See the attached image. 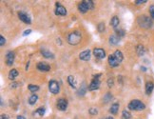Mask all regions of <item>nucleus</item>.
Masks as SVG:
<instances>
[{"mask_svg":"<svg viewBox=\"0 0 154 119\" xmlns=\"http://www.w3.org/2000/svg\"><path fill=\"white\" fill-rule=\"evenodd\" d=\"M81 39H82V35H81V32L78 31L71 32L67 37L68 43L71 45H77L81 41Z\"/></svg>","mask_w":154,"mask_h":119,"instance_id":"1","label":"nucleus"},{"mask_svg":"<svg viewBox=\"0 0 154 119\" xmlns=\"http://www.w3.org/2000/svg\"><path fill=\"white\" fill-rule=\"evenodd\" d=\"M137 23L141 27V28H144V29H149L152 27V20L151 18H149L148 16L147 15H141L137 19Z\"/></svg>","mask_w":154,"mask_h":119,"instance_id":"2","label":"nucleus"},{"mask_svg":"<svg viewBox=\"0 0 154 119\" xmlns=\"http://www.w3.org/2000/svg\"><path fill=\"white\" fill-rule=\"evenodd\" d=\"M128 109L131 110H143L145 109V105L138 99L132 100L128 104Z\"/></svg>","mask_w":154,"mask_h":119,"instance_id":"3","label":"nucleus"},{"mask_svg":"<svg viewBox=\"0 0 154 119\" xmlns=\"http://www.w3.org/2000/svg\"><path fill=\"white\" fill-rule=\"evenodd\" d=\"M49 90L51 93H53V94H57L60 91L58 82L55 81V80H50L49 82Z\"/></svg>","mask_w":154,"mask_h":119,"instance_id":"4","label":"nucleus"},{"mask_svg":"<svg viewBox=\"0 0 154 119\" xmlns=\"http://www.w3.org/2000/svg\"><path fill=\"white\" fill-rule=\"evenodd\" d=\"M100 85H101V82H100V80L98 79V78H93L92 79V81L91 82V84L89 85V91H95V90H98L100 87Z\"/></svg>","mask_w":154,"mask_h":119,"instance_id":"5","label":"nucleus"},{"mask_svg":"<svg viewBox=\"0 0 154 119\" xmlns=\"http://www.w3.org/2000/svg\"><path fill=\"white\" fill-rule=\"evenodd\" d=\"M93 55L98 59H103L106 57V52L101 48H95L93 50Z\"/></svg>","mask_w":154,"mask_h":119,"instance_id":"6","label":"nucleus"},{"mask_svg":"<svg viewBox=\"0 0 154 119\" xmlns=\"http://www.w3.org/2000/svg\"><path fill=\"white\" fill-rule=\"evenodd\" d=\"M56 106H57V109L59 110H62V112L63 110H66L67 107H68V101L66 99H64V98H60L57 101Z\"/></svg>","mask_w":154,"mask_h":119,"instance_id":"7","label":"nucleus"},{"mask_svg":"<svg viewBox=\"0 0 154 119\" xmlns=\"http://www.w3.org/2000/svg\"><path fill=\"white\" fill-rule=\"evenodd\" d=\"M55 14L56 15H61L65 16L67 14V10L65 7L60 5L59 3H56V9H55Z\"/></svg>","mask_w":154,"mask_h":119,"instance_id":"8","label":"nucleus"},{"mask_svg":"<svg viewBox=\"0 0 154 119\" xmlns=\"http://www.w3.org/2000/svg\"><path fill=\"white\" fill-rule=\"evenodd\" d=\"M18 17L21 21H23V22L26 23V24H31L32 23V20H31V18H30V16L27 14H25V12H18Z\"/></svg>","mask_w":154,"mask_h":119,"instance_id":"9","label":"nucleus"},{"mask_svg":"<svg viewBox=\"0 0 154 119\" xmlns=\"http://www.w3.org/2000/svg\"><path fill=\"white\" fill-rule=\"evenodd\" d=\"M14 52H9L6 55V63L8 66H12L14 62Z\"/></svg>","mask_w":154,"mask_h":119,"instance_id":"10","label":"nucleus"},{"mask_svg":"<svg viewBox=\"0 0 154 119\" xmlns=\"http://www.w3.org/2000/svg\"><path fill=\"white\" fill-rule=\"evenodd\" d=\"M79 58L83 61H89V59H91V50H84L82 53H80Z\"/></svg>","mask_w":154,"mask_h":119,"instance_id":"11","label":"nucleus"},{"mask_svg":"<svg viewBox=\"0 0 154 119\" xmlns=\"http://www.w3.org/2000/svg\"><path fill=\"white\" fill-rule=\"evenodd\" d=\"M36 67L41 71H49L50 70V66L49 64H47L46 62H39Z\"/></svg>","mask_w":154,"mask_h":119,"instance_id":"12","label":"nucleus"},{"mask_svg":"<svg viewBox=\"0 0 154 119\" xmlns=\"http://www.w3.org/2000/svg\"><path fill=\"white\" fill-rule=\"evenodd\" d=\"M109 66L110 67H117L120 63L117 61V59L114 57V55L113 54H110L109 56Z\"/></svg>","mask_w":154,"mask_h":119,"instance_id":"13","label":"nucleus"},{"mask_svg":"<svg viewBox=\"0 0 154 119\" xmlns=\"http://www.w3.org/2000/svg\"><path fill=\"white\" fill-rule=\"evenodd\" d=\"M153 89H154V84L152 82L149 81V82H148L147 84H145V93H147L148 95L151 94Z\"/></svg>","mask_w":154,"mask_h":119,"instance_id":"14","label":"nucleus"},{"mask_svg":"<svg viewBox=\"0 0 154 119\" xmlns=\"http://www.w3.org/2000/svg\"><path fill=\"white\" fill-rule=\"evenodd\" d=\"M119 24H120L119 18L117 17V16H113V17L111 18V20H110V26L112 27V28H114L115 30H116L117 27L119 26Z\"/></svg>","mask_w":154,"mask_h":119,"instance_id":"15","label":"nucleus"},{"mask_svg":"<svg viewBox=\"0 0 154 119\" xmlns=\"http://www.w3.org/2000/svg\"><path fill=\"white\" fill-rule=\"evenodd\" d=\"M78 10H79L80 12H82V14H85V12H87L89 11V8L87 6V4H86L84 1H82L78 5Z\"/></svg>","mask_w":154,"mask_h":119,"instance_id":"16","label":"nucleus"},{"mask_svg":"<svg viewBox=\"0 0 154 119\" xmlns=\"http://www.w3.org/2000/svg\"><path fill=\"white\" fill-rule=\"evenodd\" d=\"M40 52H41V54L45 58H53V54L51 53L50 52H49L48 50H46V49H41Z\"/></svg>","mask_w":154,"mask_h":119,"instance_id":"17","label":"nucleus"},{"mask_svg":"<svg viewBox=\"0 0 154 119\" xmlns=\"http://www.w3.org/2000/svg\"><path fill=\"white\" fill-rule=\"evenodd\" d=\"M86 92H87V86H86L85 83H83L82 86L79 88L78 92H77V94H78L79 96H83L86 94Z\"/></svg>","mask_w":154,"mask_h":119,"instance_id":"18","label":"nucleus"},{"mask_svg":"<svg viewBox=\"0 0 154 119\" xmlns=\"http://www.w3.org/2000/svg\"><path fill=\"white\" fill-rule=\"evenodd\" d=\"M120 42V38L117 35H111L109 37V44L110 45H117Z\"/></svg>","mask_w":154,"mask_h":119,"instance_id":"19","label":"nucleus"},{"mask_svg":"<svg viewBox=\"0 0 154 119\" xmlns=\"http://www.w3.org/2000/svg\"><path fill=\"white\" fill-rule=\"evenodd\" d=\"M118 110H119V104L114 103V104L111 105V107L109 109V113L111 114H116L118 113Z\"/></svg>","mask_w":154,"mask_h":119,"instance_id":"20","label":"nucleus"},{"mask_svg":"<svg viewBox=\"0 0 154 119\" xmlns=\"http://www.w3.org/2000/svg\"><path fill=\"white\" fill-rule=\"evenodd\" d=\"M68 83L71 85V87L72 89H76V81H75V79L72 75L68 76Z\"/></svg>","mask_w":154,"mask_h":119,"instance_id":"21","label":"nucleus"},{"mask_svg":"<svg viewBox=\"0 0 154 119\" xmlns=\"http://www.w3.org/2000/svg\"><path fill=\"white\" fill-rule=\"evenodd\" d=\"M17 75H18V71H17L16 69H12L10 71V73H9V79L14 80V78Z\"/></svg>","mask_w":154,"mask_h":119,"instance_id":"22","label":"nucleus"},{"mask_svg":"<svg viewBox=\"0 0 154 119\" xmlns=\"http://www.w3.org/2000/svg\"><path fill=\"white\" fill-rule=\"evenodd\" d=\"M113 55H114V57L117 59V61L119 62V63H121L122 61H123V58H124V56H123V53L120 52V50H115V53H113Z\"/></svg>","mask_w":154,"mask_h":119,"instance_id":"23","label":"nucleus"},{"mask_svg":"<svg viewBox=\"0 0 154 119\" xmlns=\"http://www.w3.org/2000/svg\"><path fill=\"white\" fill-rule=\"evenodd\" d=\"M136 53H137V54L139 55V56H143V55L145 54V50L144 48V46H142V45H138V46H137Z\"/></svg>","mask_w":154,"mask_h":119,"instance_id":"24","label":"nucleus"},{"mask_svg":"<svg viewBox=\"0 0 154 119\" xmlns=\"http://www.w3.org/2000/svg\"><path fill=\"white\" fill-rule=\"evenodd\" d=\"M45 108L44 107H40V108H38L35 112H34V115H38V116H43L45 114Z\"/></svg>","mask_w":154,"mask_h":119,"instance_id":"25","label":"nucleus"},{"mask_svg":"<svg viewBox=\"0 0 154 119\" xmlns=\"http://www.w3.org/2000/svg\"><path fill=\"white\" fill-rule=\"evenodd\" d=\"M38 100V96L36 94H32L31 97L29 98V104L30 105H34Z\"/></svg>","mask_w":154,"mask_h":119,"instance_id":"26","label":"nucleus"},{"mask_svg":"<svg viewBox=\"0 0 154 119\" xmlns=\"http://www.w3.org/2000/svg\"><path fill=\"white\" fill-rule=\"evenodd\" d=\"M111 99H112V95H111L110 92H107L106 94L104 95V98H103V102L104 103H108Z\"/></svg>","mask_w":154,"mask_h":119,"instance_id":"27","label":"nucleus"},{"mask_svg":"<svg viewBox=\"0 0 154 119\" xmlns=\"http://www.w3.org/2000/svg\"><path fill=\"white\" fill-rule=\"evenodd\" d=\"M28 88H29V91L32 92H35L39 90V87H38L37 85H33V84H30Z\"/></svg>","mask_w":154,"mask_h":119,"instance_id":"28","label":"nucleus"},{"mask_svg":"<svg viewBox=\"0 0 154 119\" xmlns=\"http://www.w3.org/2000/svg\"><path fill=\"white\" fill-rule=\"evenodd\" d=\"M131 117V113L128 112V110H123V113H122V119H130Z\"/></svg>","mask_w":154,"mask_h":119,"instance_id":"29","label":"nucleus"},{"mask_svg":"<svg viewBox=\"0 0 154 119\" xmlns=\"http://www.w3.org/2000/svg\"><path fill=\"white\" fill-rule=\"evenodd\" d=\"M83 1L87 4V6L89 8V10H92L94 8V4H93V1H91V0H83Z\"/></svg>","mask_w":154,"mask_h":119,"instance_id":"30","label":"nucleus"},{"mask_svg":"<svg viewBox=\"0 0 154 119\" xmlns=\"http://www.w3.org/2000/svg\"><path fill=\"white\" fill-rule=\"evenodd\" d=\"M115 32H116V35L120 38V37H123L125 35V31L124 30H115Z\"/></svg>","mask_w":154,"mask_h":119,"instance_id":"31","label":"nucleus"},{"mask_svg":"<svg viewBox=\"0 0 154 119\" xmlns=\"http://www.w3.org/2000/svg\"><path fill=\"white\" fill-rule=\"evenodd\" d=\"M98 31H99L100 32H103L105 31V23H103V22H101V23H99L98 24Z\"/></svg>","mask_w":154,"mask_h":119,"instance_id":"32","label":"nucleus"},{"mask_svg":"<svg viewBox=\"0 0 154 119\" xmlns=\"http://www.w3.org/2000/svg\"><path fill=\"white\" fill-rule=\"evenodd\" d=\"M89 113L91 115H96V114L98 113V110L95 108H91V109H89Z\"/></svg>","mask_w":154,"mask_h":119,"instance_id":"33","label":"nucleus"},{"mask_svg":"<svg viewBox=\"0 0 154 119\" xmlns=\"http://www.w3.org/2000/svg\"><path fill=\"white\" fill-rule=\"evenodd\" d=\"M149 12H150L151 18L154 19V5H151L150 7H149Z\"/></svg>","mask_w":154,"mask_h":119,"instance_id":"34","label":"nucleus"},{"mask_svg":"<svg viewBox=\"0 0 154 119\" xmlns=\"http://www.w3.org/2000/svg\"><path fill=\"white\" fill-rule=\"evenodd\" d=\"M113 84H114L113 79H112V78H109V79H108V86H109V88H111V87H113Z\"/></svg>","mask_w":154,"mask_h":119,"instance_id":"35","label":"nucleus"},{"mask_svg":"<svg viewBox=\"0 0 154 119\" xmlns=\"http://www.w3.org/2000/svg\"><path fill=\"white\" fill-rule=\"evenodd\" d=\"M6 43V39L4 38V36H0V45L1 46H4V44Z\"/></svg>","mask_w":154,"mask_h":119,"instance_id":"36","label":"nucleus"},{"mask_svg":"<svg viewBox=\"0 0 154 119\" xmlns=\"http://www.w3.org/2000/svg\"><path fill=\"white\" fill-rule=\"evenodd\" d=\"M135 4L136 5H140V4H144L147 2V0H135Z\"/></svg>","mask_w":154,"mask_h":119,"instance_id":"37","label":"nucleus"},{"mask_svg":"<svg viewBox=\"0 0 154 119\" xmlns=\"http://www.w3.org/2000/svg\"><path fill=\"white\" fill-rule=\"evenodd\" d=\"M31 32H32V30H26V31L23 32V35H24V36H26V35H29Z\"/></svg>","mask_w":154,"mask_h":119,"instance_id":"38","label":"nucleus"},{"mask_svg":"<svg viewBox=\"0 0 154 119\" xmlns=\"http://www.w3.org/2000/svg\"><path fill=\"white\" fill-rule=\"evenodd\" d=\"M1 119H10V118H9V116L7 115V114H2Z\"/></svg>","mask_w":154,"mask_h":119,"instance_id":"39","label":"nucleus"},{"mask_svg":"<svg viewBox=\"0 0 154 119\" xmlns=\"http://www.w3.org/2000/svg\"><path fill=\"white\" fill-rule=\"evenodd\" d=\"M17 119H26L24 116H22V115H18L17 116Z\"/></svg>","mask_w":154,"mask_h":119,"instance_id":"40","label":"nucleus"},{"mask_svg":"<svg viewBox=\"0 0 154 119\" xmlns=\"http://www.w3.org/2000/svg\"><path fill=\"white\" fill-rule=\"evenodd\" d=\"M141 70H142L143 71H147V68H145V67H141Z\"/></svg>","mask_w":154,"mask_h":119,"instance_id":"41","label":"nucleus"},{"mask_svg":"<svg viewBox=\"0 0 154 119\" xmlns=\"http://www.w3.org/2000/svg\"><path fill=\"white\" fill-rule=\"evenodd\" d=\"M29 65H30V62L27 63V65H26V71H28V68H29Z\"/></svg>","mask_w":154,"mask_h":119,"instance_id":"42","label":"nucleus"},{"mask_svg":"<svg viewBox=\"0 0 154 119\" xmlns=\"http://www.w3.org/2000/svg\"><path fill=\"white\" fill-rule=\"evenodd\" d=\"M106 119H114L113 117H111V116H109L108 118H106Z\"/></svg>","mask_w":154,"mask_h":119,"instance_id":"43","label":"nucleus"}]
</instances>
